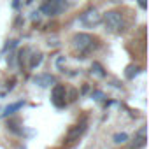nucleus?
<instances>
[{
    "instance_id": "nucleus-8",
    "label": "nucleus",
    "mask_w": 149,
    "mask_h": 149,
    "mask_svg": "<svg viewBox=\"0 0 149 149\" xmlns=\"http://www.w3.org/2000/svg\"><path fill=\"white\" fill-rule=\"evenodd\" d=\"M142 146H146V128H140L139 130V135L135 137V142L130 146V149H139Z\"/></svg>"
},
{
    "instance_id": "nucleus-7",
    "label": "nucleus",
    "mask_w": 149,
    "mask_h": 149,
    "mask_svg": "<svg viewBox=\"0 0 149 149\" xmlns=\"http://www.w3.org/2000/svg\"><path fill=\"white\" fill-rule=\"evenodd\" d=\"M33 83L40 88H49V86H54L56 84V79L51 74H39V76L33 77Z\"/></svg>"
},
{
    "instance_id": "nucleus-5",
    "label": "nucleus",
    "mask_w": 149,
    "mask_h": 149,
    "mask_svg": "<svg viewBox=\"0 0 149 149\" xmlns=\"http://www.w3.org/2000/svg\"><path fill=\"white\" fill-rule=\"evenodd\" d=\"M65 98H67V90L63 84H54L53 91H51V102L60 109L65 105Z\"/></svg>"
},
{
    "instance_id": "nucleus-9",
    "label": "nucleus",
    "mask_w": 149,
    "mask_h": 149,
    "mask_svg": "<svg viewBox=\"0 0 149 149\" xmlns=\"http://www.w3.org/2000/svg\"><path fill=\"white\" fill-rule=\"evenodd\" d=\"M23 105H25V102H16V104H11V105H7V107L4 109V118H7V116L14 114V112H16V111H19Z\"/></svg>"
},
{
    "instance_id": "nucleus-14",
    "label": "nucleus",
    "mask_w": 149,
    "mask_h": 149,
    "mask_svg": "<svg viewBox=\"0 0 149 149\" xmlns=\"http://www.w3.org/2000/svg\"><path fill=\"white\" fill-rule=\"evenodd\" d=\"M139 6H140V9H147V2H146V0H139Z\"/></svg>"
},
{
    "instance_id": "nucleus-10",
    "label": "nucleus",
    "mask_w": 149,
    "mask_h": 149,
    "mask_svg": "<svg viewBox=\"0 0 149 149\" xmlns=\"http://www.w3.org/2000/svg\"><path fill=\"white\" fill-rule=\"evenodd\" d=\"M44 60V54L42 53H33L32 58H30V68H37Z\"/></svg>"
},
{
    "instance_id": "nucleus-4",
    "label": "nucleus",
    "mask_w": 149,
    "mask_h": 149,
    "mask_svg": "<svg viewBox=\"0 0 149 149\" xmlns=\"http://www.w3.org/2000/svg\"><path fill=\"white\" fill-rule=\"evenodd\" d=\"M79 21L84 25V26H97V25H100V21H102V14L95 9V7H90V9H86L81 16H79Z\"/></svg>"
},
{
    "instance_id": "nucleus-6",
    "label": "nucleus",
    "mask_w": 149,
    "mask_h": 149,
    "mask_svg": "<svg viewBox=\"0 0 149 149\" xmlns=\"http://www.w3.org/2000/svg\"><path fill=\"white\" fill-rule=\"evenodd\" d=\"M84 132H86V121H81L79 125L72 126V128L68 130V133H67V137H65V142H67V144H72V142L79 140V137H81Z\"/></svg>"
},
{
    "instance_id": "nucleus-1",
    "label": "nucleus",
    "mask_w": 149,
    "mask_h": 149,
    "mask_svg": "<svg viewBox=\"0 0 149 149\" xmlns=\"http://www.w3.org/2000/svg\"><path fill=\"white\" fill-rule=\"evenodd\" d=\"M72 47L76 49L79 54H86V53H90L91 49L97 47V40H95L93 35L79 32V33H76L72 37Z\"/></svg>"
},
{
    "instance_id": "nucleus-12",
    "label": "nucleus",
    "mask_w": 149,
    "mask_h": 149,
    "mask_svg": "<svg viewBox=\"0 0 149 149\" xmlns=\"http://www.w3.org/2000/svg\"><path fill=\"white\" fill-rule=\"evenodd\" d=\"M139 70H140V68H139L137 65H128V67H126V72H125L126 79H133L137 74H139Z\"/></svg>"
},
{
    "instance_id": "nucleus-13",
    "label": "nucleus",
    "mask_w": 149,
    "mask_h": 149,
    "mask_svg": "<svg viewBox=\"0 0 149 149\" xmlns=\"http://www.w3.org/2000/svg\"><path fill=\"white\" fill-rule=\"evenodd\" d=\"M126 140H128V135H126L125 132H121V133H116V135H114V142H116V144H125Z\"/></svg>"
},
{
    "instance_id": "nucleus-2",
    "label": "nucleus",
    "mask_w": 149,
    "mask_h": 149,
    "mask_svg": "<svg viewBox=\"0 0 149 149\" xmlns=\"http://www.w3.org/2000/svg\"><path fill=\"white\" fill-rule=\"evenodd\" d=\"M102 21L105 23V28L112 33H118L123 30L125 26V19H123V14L119 11H107L104 16H102Z\"/></svg>"
},
{
    "instance_id": "nucleus-11",
    "label": "nucleus",
    "mask_w": 149,
    "mask_h": 149,
    "mask_svg": "<svg viewBox=\"0 0 149 149\" xmlns=\"http://www.w3.org/2000/svg\"><path fill=\"white\" fill-rule=\"evenodd\" d=\"M91 72L97 74L98 77H105V76H107V72L104 70V67H102L98 61H93V63H91Z\"/></svg>"
},
{
    "instance_id": "nucleus-3",
    "label": "nucleus",
    "mask_w": 149,
    "mask_h": 149,
    "mask_svg": "<svg viewBox=\"0 0 149 149\" xmlns=\"http://www.w3.org/2000/svg\"><path fill=\"white\" fill-rule=\"evenodd\" d=\"M65 9H67V2H65V0H46V2L42 4V7H40V11L46 16H58Z\"/></svg>"
}]
</instances>
